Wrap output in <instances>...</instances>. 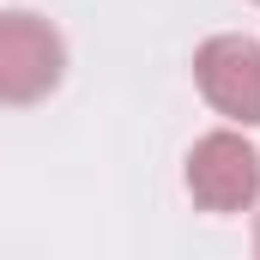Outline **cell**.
<instances>
[{
  "mask_svg": "<svg viewBox=\"0 0 260 260\" xmlns=\"http://www.w3.org/2000/svg\"><path fill=\"white\" fill-rule=\"evenodd\" d=\"M67 73V43L43 12H0V103L30 109Z\"/></svg>",
  "mask_w": 260,
  "mask_h": 260,
  "instance_id": "cell-1",
  "label": "cell"
},
{
  "mask_svg": "<svg viewBox=\"0 0 260 260\" xmlns=\"http://www.w3.org/2000/svg\"><path fill=\"white\" fill-rule=\"evenodd\" d=\"M188 194L206 212H248L260 200V151L236 127L194 139L188 151Z\"/></svg>",
  "mask_w": 260,
  "mask_h": 260,
  "instance_id": "cell-2",
  "label": "cell"
},
{
  "mask_svg": "<svg viewBox=\"0 0 260 260\" xmlns=\"http://www.w3.org/2000/svg\"><path fill=\"white\" fill-rule=\"evenodd\" d=\"M194 85L224 121L260 127V43L254 37H206L194 49Z\"/></svg>",
  "mask_w": 260,
  "mask_h": 260,
  "instance_id": "cell-3",
  "label": "cell"
},
{
  "mask_svg": "<svg viewBox=\"0 0 260 260\" xmlns=\"http://www.w3.org/2000/svg\"><path fill=\"white\" fill-rule=\"evenodd\" d=\"M254 260H260V230H254Z\"/></svg>",
  "mask_w": 260,
  "mask_h": 260,
  "instance_id": "cell-4",
  "label": "cell"
}]
</instances>
